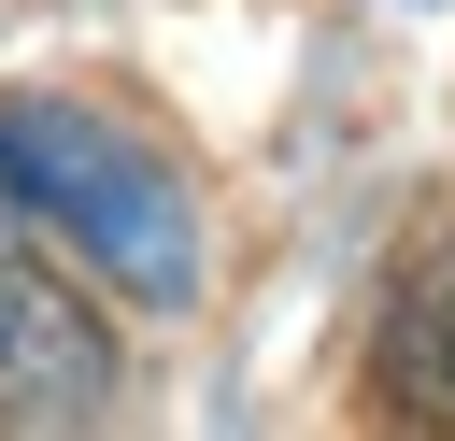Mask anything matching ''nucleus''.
I'll return each mask as SVG.
<instances>
[{
  "label": "nucleus",
  "mask_w": 455,
  "mask_h": 441,
  "mask_svg": "<svg viewBox=\"0 0 455 441\" xmlns=\"http://www.w3.org/2000/svg\"><path fill=\"white\" fill-rule=\"evenodd\" d=\"M370 413L384 427H455V228L398 256V299L370 327Z\"/></svg>",
  "instance_id": "nucleus-3"
},
{
  "label": "nucleus",
  "mask_w": 455,
  "mask_h": 441,
  "mask_svg": "<svg viewBox=\"0 0 455 441\" xmlns=\"http://www.w3.org/2000/svg\"><path fill=\"white\" fill-rule=\"evenodd\" d=\"M0 199L28 213V228H57L114 299H142V313H185L199 299V213H185V171L142 142V128H114V114H85V100H0Z\"/></svg>",
  "instance_id": "nucleus-1"
},
{
  "label": "nucleus",
  "mask_w": 455,
  "mask_h": 441,
  "mask_svg": "<svg viewBox=\"0 0 455 441\" xmlns=\"http://www.w3.org/2000/svg\"><path fill=\"white\" fill-rule=\"evenodd\" d=\"M114 413V327L0 228V427H100Z\"/></svg>",
  "instance_id": "nucleus-2"
}]
</instances>
